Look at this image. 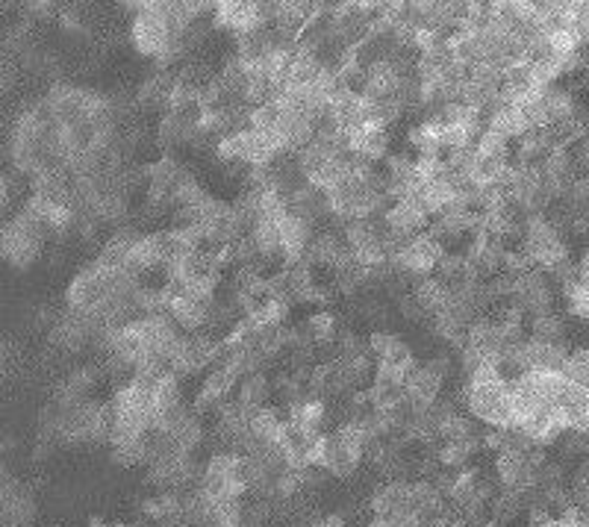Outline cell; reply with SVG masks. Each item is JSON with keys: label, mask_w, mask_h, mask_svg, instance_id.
I'll list each match as a JSON object with an SVG mask.
<instances>
[{"label": "cell", "mask_w": 589, "mask_h": 527, "mask_svg": "<svg viewBox=\"0 0 589 527\" xmlns=\"http://www.w3.org/2000/svg\"><path fill=\"white\" fill-rule=\"evenodd\" d=\"M322 439L324 433H319V430H310L304 424L286 422V430L280 436V445H283V451H286V457H289L292 466L307 469V466H316L319 463Z\"/></svg>", "instance_id": "13"}, {"label": "cell", "mask_w": 589, "mask_h": 527, "mask_svg": "<svg viewBox=\"0 0 589 527\" xmlns=\"http://www.w3.org/2000/svg\"><path fill=\"white\" fill-rule=\"evenodd\" d=\"M460 401L466 413L483 427H513L516 424V401H513V383L504 380L498 366L478 371L469 377L460 389Z\"/></svg>", "instance_id": "1"}, {"label": "cell", "mask_w": 589, "mask_h": 527, "mask_svg": "<svg viewBox=\"0 0 589 527\" xmlns=\"http://www.w3.org/2000/svg\"><path fill=\"white\" fill-rule=\"evenodd\" d=\"M528 336H531V339H536V342L566 345V336H569L566 318L560 316L557 310H554V313H545V316L528 318Z\"/></svg>", "instance_id": "21"}, {"label": "cell", "mask_w": 589, "mask_h": 527, "mask_svg": "<svg viewBox=\"0 0 589 527\" xmlns=\"http://www.w3.org/2000/svg\"><path fill=\"white\" fill-rule=\"evenodd\" d=\"M445 254H448V251H445L430 233H422V236H416V239H410V242L404 245V251L398 254V265H401L413 280H422V277H430V274L439 268Z\"/></svg>", "instance_id": "12"}, {"label": "cell", "mask_w": 589, "mask_h": 527, "mask_svg": "<svg viewBox=\"0 0 589 527\" xmlns=\"http://www.w3.org/2000/svg\"><path fill=\"white\" fill-rule=\"evenodd\" d=\"M286 419L322 433L324 424H327V404H324V401H316V398H310V401H304L301 407H295L292 413H286Z\"/></svg>", "instance_id": "23"}, {"label": "cell", "mask_w": 589, "mask_h": 527, "mask_svg": "<svg viewBox=\"0 0 589 527\" xmlns=\"http://www.w3.org/2000/svg\"><path fill=\"white\" fill-rule=\"evenodd\" d=\"M383 224H386L389 230H395L398 236H404V239H416V236L428 233L433 221H430V212L425 210L422 198L416 195V198L395 201V204L389 207V212L383 215Z\"/></svg>", "instance_id": "14"}, {"label": "cell", "mask_w": 589, "mask_h": 527, "mask_svg": "<svg viewBox=\"0 0 589 527\" xmlns=\"http://www.w3.org/2000/svg\"><path fill=\"white\" fill-rule=\"evenodd\" d=\"M363 463H366V448L345 427H336V430L324 433L319 463H316L324 475L336 477V480H348V477L360 472Z\"/></svg>", "instance_id": "6"}, {"label": "cell", "mask_w": 589, "mask_h": 527, "mask_svg": "<svg viewBox=\"0 0 589 527\" xmlns=\"http://www.w3.org/2000/svg\"><path fill=\"white\" fill-rule=\"evenodd\" d=\"M286 413L277 407V404H268V407H260L254 416H251V445H271V442H280L283 430H286ZM248 454V451H245Z\"/></svg>", "instance_id": "19"}, {"label": "cell", "mask_w": 589, "mask_h": 527, "mask_svg": "<svg viewBox=\"0 0 589 527\" xmlns=\"http://www.w3.org/2000/svg\"><path fill=\"white\" fill-rule=\"evenodd\" d=\"M363 527H380V525H377V522H369V525H363Z\"/></svg>", "instance_id": "31"}, {"label": "cell", "mask_w": 589, "mask_h": 527, "mask_svg": "<svg viewBox=\"0 0 589 527\" xmlns=\"http://www.w3.org/2000/svg\"><path fill=\"white\" fill-rule=\"evenodd\" d=\"M213 27L215 30H224L230 33L233 39L236 36H245V33H254L260 27H266L263 15H260V3H245V0H224V3H215L213 9Z\"/></svg>", "instance_id": "11"}, {"label": "cell", "mask_w": 589, "mask_h": 527, "mask_svg": "<svg viewBox=\"0 0 589 527\" xmlns=\"http://www.w3.org/2000/svg\"><path fill=\"white\" fill-rule=\"evenodd\" d=\"M18 363H21V354H18L15 342H3V369L12 371Z\"/></svg>", "instance_id": "27"}, {"label": "cell", "mask_w": 589, "mask_h": 527, "mask_svg": "<svg viewBox=\"0 0 589 527\" xmlns=\"http://www.w3.org/2000/svg\"><path fill=\"white\" fill-rule=\"evenodd\" d=\"M345 254H348V245H345L342 233H336V230H319V233H316V239L310 242L307 263L313 265L316 271H319V268L333 271L336 263H339Z\"/></svg>", "instance_id": "17"}, {"label": "cell", "mask_w": 589, "mask_h": 527, "mask_svg": "<svg viewBox=\"0 0 589 527\" xmlns=\"http://www.w3.org/2000/svg\"><path fill=\"white\" fill-rule=\"evenodd\" d=\"M210 310L213 304H204L198 298H174L171 301V310L168 316L174 318V324L183 330V333H204L207 330V321H210Z\"/></svg>", "instance_id": "18"}, {"label": "cell", "mask_w": 589, "mask_h": 527, "mask_svg": "<svg viewBox=\"0 0 589 527\" xmlns=\"http://www.w3.org/2000/svg\"><path fill=\"white\" fill-rule=\"evenodd\" d=\"M48 230L39 218H33L27 210L15 212V218L6 221L3 236H0V254L12 268H30L42 257Z\"/></svg>", "instance_id": "2"}, {"label": "cell", "mask_w": 589, "mask_h": 527, "mask_svg": "<svg viewBox=\"0 0 589 527\" xmlns=\"http://www.w3.org/2000/svg\"><path fill=\"white\" fill-rule=\"evenodd\" d=\"M522 251L531 257L536 268H551L554 263L569 257V242L563 230L548 218V215H534L525 221V236H522Z\"/></svg>", "instance_id": "5"}, {"label": "cell", "mask_w": 589, "mask_h": 527, "mask_svg": "<svg viewBox=\"0 0 589 527\" xmlns=\"http://www.w3.org/2000/svg\"><path fill=\"white\" fill-rule=\"evenodd\" d=\"M112 295H115V274L98 263L83 265L65 286L68 313L77 316H98L112 301Z\"/></svg>", "instance_id": "3"}, {"label": "cell", "mask_w": 589, "mask_h": 527, "mask_svg": "<svg viewBox=\"0 0 589 527\" xmlns=\"http://www.w3.org/2000/svg\"><path fill=\"white\" fill-rule=\"evenodd\" d=\"M369 510H372L375 522H392V519L416 516L413 480H383L369 498Z\"/></svg>", "instance_id": "10"}, {"label": "cell", "mask_w": 589, "mask_h": 527, "mask_svg": "<svg viewBox=\"0 0 589 527\" xmlns=\"http://www.w3.org/2000/svg\"><path fill=\"white\" fill-rule=\"evenodd\" d=\"M274 395V380L268 377L266 371H257V374H248L239 380V389H236V401L257 413L260 407H268V398Z\"/></svg>", "instance_id": "20"}, {"label": "cell", "mask_w": 589, "mask_h": 527, "mask_svg": "<svg viewBox=\"0 0 589 527\" xmlns=\"http://www.w3.org/2000/svg\"><path fill=\"white\" fill-rule=\"evenodd\" d=\"M563 301H566V313H569V316L589 321V292L584 289L581 280H578L575 286L563 289Z\"/></svg>", "instance_id": "24"}, {"label": "cell", "mask_w": 589, "mask_h": 527, "mask_svg": "<svg viewBox=\"0 0 589 527\" xmlns=\"http://www.w3.org/2000/svg\"><path fill=\"white\" fill-rule=\"evenodd\" d=\"M554 304H557L554 283L548 280V274H545L542 268H531L528 274L516 277L513 295H510V301H507V307L519 310L525 318L554 313Z\"/></svg>", "instance_id": "9"}, {"label": "cell", "mask_w": 589, "mask_h": 527, "mask_svg": "<svg viewBox=\"0 0 589 527\" xmlns=\"http://www.w3.org/2000/svg\"><path fill=\"white\" fill-rule=\"evenodd\" d=\"M351 154L369 162H380V159L392 157V130L389 127H377V124H366L360 130L351 133Z\"/></svg>", "instance_id": "16"}, {"label": "cell", "mask_w": 589, "mask_h": 527, "mask_svg": "<svg viewBox=\"0 0 589 527\" xmlns=\"http://www.w3.org/2000/svg\"><path fill=\"white\" fill-rule=\"evenodd\" d=\"M563 377L575 386H584L589 389V348H581V351H572L566 369H563Z\"/></svg>", "instance_id": "25"}, {"label": "cell", "mask_w": 589, "mask_h": 527, "mask_svg": "<svg viewBox=\"0 0 589 527\" xmlns=\"http://www.w3.org/2000/svg\"><path fill=\"white\" fill-rule=\"evenodd\" d=\"M572 83H575V89H584V92H589V62H584V65L578 68V74L572 77Z\"/></svg>", "instance_id": "30"}, {"label": "cell", "mask_w": 589, "mask_h": 527, "mask_svg": "<svg viewBox=\"0 0 589 527\" xmlns=\"http://www.w3.org/2000/svg\"><path fill=\"white\" fill-rule=\"evenodd\" d=\"M413 295L419 298V304L428 310L430 316H439L445 307H448V298H451V289L439 280V277H422L413 283Z\"/></svg>", "instance_id": "22"}, {"label": "cell", "mask_w": 589, "mask_h": 527, "mask_svg": "<svg viewBox=\"0 0 589 527\" xmlns=\"http://www.w3.org/2000/svg\"><path fill=\"white\" fill-rule=\"evenodd\" d=\"M519 357L528 371H545V374H563L572 351L566 345H551V342H536V339H525L519 345Z\"/></svg>", "instance_id": "15"}, {"label": "cell", "mask_w": 589, "mask_h": 527, "mask_svg": "<svg viewBox=\"0 0 589 527\" xmlns=\"http://www.w3.org/2000/svg\"><path fill=\"white\" fill-rule=\"evenodd\" d=\"M30 18H54L56 6L54 3H27Z\"/></svg>", "instance_id": "28"}, {"label": "cell", "mask_w": 589, "mask_h": 527, "mask_svg": "<svg viewBox=\"0 0 589 527\" xmlns=\"http://www.w3.org/2000/svg\"><path fill=\"white\" fill-rule=\"evenodd\" d=\"M448 374H451L448 354H433L428 360H419V366L410 371V377L404 383L407 404L413 410H428L430 404H436L442 398V386H445Z\"/></svg>", "instance_id": "7"}, {"label": "cell", "mask_w": 589, "mask_h": 527, "mask_svg": "<svg viewBox=\"0 0 589 527\" xmlns=\"http://www.w3.org/2000/svg\"><path fill=\"white\" fill-rule=\"evenodd\" d=\"M180 36V30H174V24L168 21L165 15V3H145L139 15H133V24H130V42L133 48L160 62L165 51L171 48V42Z\"/></svg>", "instance_id": "4"}, {"label": "cell", "mask_w": 589, "mask_h": 527, "mask_svg": "<svg viewBox=\"0 0 589 527\" xmlns=\"http://www.w3.org/2000/svg\"><path fill=\"white\" fill-rule=\"evenodd\" d=\"M221 345L224 339H218L213 333H183L177 351L171 354V371L177 377H192L210 366H218Z\"/></svg>", "instance_id": "8"}, {"label": "cell", "mask_w": 589, "mask_h": 527, "mask_svg": "<svg viewBox=\"0 0 589 527\" xmlns=\"http://www.w3.org/2000/svg\"><path fill=\"white\" fill-rule=\"evenodd\" d=\"M395 345H398V336H395L392 330H372V333H369V354L377 357V363H380Z\"/></svg>", "instance_id": "26"}, {"label": "cell", "mask_w": 589, "mask_h": 527, "mask_svg": "<svg viewBox=\"0 0 589 527\" xmlns=\"http://www.w3.org/2000/svg\"><path fill=\"white\" fill-rule=\"evenodd\" d=\"M310 527H348V522H345V516H339V513H327V516H319Z\"/></svg>", "instance_id": "29"}]
</instances>
